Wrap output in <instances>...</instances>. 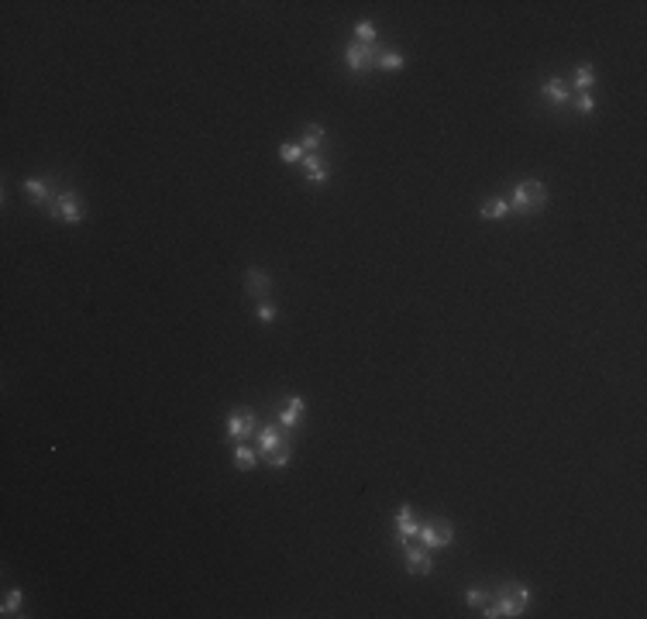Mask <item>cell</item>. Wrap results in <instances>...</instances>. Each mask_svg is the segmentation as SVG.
Here are the masks:
<instances>
[{
	"label": "cell",
	"mask_w": 647,
	"mask_h": 619,
	"mask_svg": "<svg viewBox=\"0 0 647 619\" xmlns=\"http://www.w3.org/2000/svg\"><path fill=\"white\" fill-rule=\"evenodd\" d=\"M527 602H530V589L527 585H503L499 592H496V599L492 602H486L482 606V616L486 619H503V616H524V609H527Z\"/></svg>",
	"instance_id": "1"
},
{
	"label": "cell",
	"mask_w": 647,
	"mask_h": 619,
	"mask_svg": "<svg viewBox=\"0 0 647 619\" xmlns=\"http://www.w3.org/2000/svg\"><path fill=\"white\" fill-rule=\"evenodd\" d=\"M544 207H548V186L541 179H527L510 193V210L517 214H537Z\"/></svg>",
	"instance_id": "2"
},
{
	"label": "cell",
	"mask_w": 647,
	"mask_h": 619,
	"mask_svg": "<svg viewBox=\"0 0 647 619\" xmlns=\"http://www.w3.org/2000/svg\"><path fill=\"white\" fill-rule=\"evenodd\" d=\"M379 45L372 41V45H361V41H351L348 48H344V62H348V69L355 72V76H361V72H368V69H375L379 65Z\"/></svg>",
	"instance_id": "3"
},
{
	"label": "cell",
	"mask_w": 647,
	"mask_h": 619,
	"mask_svg": "<svg viewBox=\"0 0 647 619\" xmlns=\"http://www.w3.org/2000/svg\"><path fill=\"white\" fill-rule=\"evenodd\" d=\"M48 214H52V221L79 224V221H83V200H79V193H72V190L59 193V196L48 203Z\"/></svg>",
	"instance_id": "4"
},
{
	"label": "cell",
	"mask_w": 647,
	"mask_h": 619,
	"mask_svg": "<svg viewBox=\"0 0 647 619\" xmlns=\"http://www.w3.org/2000/svg\"><path fill=\"white\" fill-rule=\"evenodd\" d=\"M420 540H424V547L427 551H441V547H448L451 540H455V527L448 523V520H430V523H424L420 527V534H417Z\"/></svg>",
	"instance_id": "5"
},
{
	"label": "cell",
	"mask_w": 647,
	"mask_h": 619,
	"mask_svg": "<svg viewBox=\"0 0 647 619\" xmlns=\"http://www.w3.org/2000/svg\"><path fill=\"white\" fill-rule=\"evenodd\" d=\"M255 413L245 406V409H231V416H228V437L231 440H245L248 434H255Z\"/></svg>",
	"instance_id": "6"
},
{
	"label": "cell",
	"mask_w": 647,
	"mask_h": 619,
	"mask_svg": "<svg viewBox=\"0 0 647 619\" xmlns=\"http://www.w3.org/2000/svg\"><path fill=\"white\" fill-rule=\"evenodd\" d=\"M245 290H248L252 296L266 300V296H269V290H272V276H269V272H262V269H248V272H245Z\"/></svg>",
	"instance_id": "7"
},
{
	"label": "cell",
	"mask_w": 647,
	"mask_h": 619,
	"mask_svg": "<svg viewBox=\"0 0 647 619\" xmlns=\"http://www.w3.org/2000/svg\"><path fill=\"white\" fill-rule=\"evenodd\" d=\"M303 413H307V403H303V396H293V399L286 403V409L279 413V427H283V430H293V427H300V423H303Z\"/></svg>",
	"instance_id": "8"
},
{
	"label": "cell",
	"mask_w": 647,
	"mask_h": 619,
	"mask_svg": "<svg viewBox=\"0 0 647 619\" xmlns=\"http://www.w3.org/2000/svg\"><path fill=\"white\" fill-rule=\"evenodd\" d=\"M406 571H410V575H420V578L434 571V561H430L427 547H424V551H417V547H406Z\"/></svg>",
	"instance_id": "9"
},
{
	"label": "cell",
	"mask_w": 647,
	"mask_h": 619,
	"mask_svg": "<svg viewBox=\"0 0 647 619\" xmlns=\"http://www.w3.org/2000/svg\"><path fill=\"white\" fill-rule=\"evenodd\" d=\"M303 176H307V183L324 186V183L330 179V165L324 162L321 155H307V159H303Z\"/></svg>",
	"instance_id": "10"
},
{
	"label": "cell",
	"mask_w": 647,
	"mask_h": 619,
	"mask_svg": "<svg viewBox=\"0 0 647 619\" xmlns=\"http://www.w3.org/2000/svg\"><path fill=\"white\" fill-rule=\"evenodd\" d=\"M544 97H548L555 107H565V103L572 100V83H565V79H558V76H555V79H548V83H544Z\"/></svg>",
	"instance_id": "11"
},
{
	"label": "cell",
	"mask_w": 647,
	"mask_h": 619,
	"mask_svg": "<svg viewBox=\"0 0 647 619\" xmlns=\"http://www.w3.org/2000/svg\"><path fill=\"white\" fill-rule=\"evenodd\" d=\"M420 534V523L413 520V513H410V506H403L399 513H396V537L406 544L410 537H417Z\"/></svg>",
	"instance_id": "12"
},
{
	"label": "cell",
	"mask_w": 647,
	"mask_h": 619,
	"mask_svg": "<svg viewBox=\"0 0 647 619\" xmlns=\"http://www.w3.org/2000/svg\"><path fill=\"white\" fill-rule=\"evenodd\" d=\"M286 444V437H283V427H266V430H259V447H262V454L269 458L272 451H279Z\"/></svg>",
	"instance_id": "13"
},
{
	"label": "cell",
	"mask_w": 647,
	"mask_h": 619,
	"mask_svg": "<svg viewBox=\"0 0 647 619\" xmlns=\"http://www.w3.org/2000/svg\"><path fill=\"white\" fill-rule=\"evenodd\" d=\"M506 214H510V200H503V196H489L482 203V210H479L482 221H503Z\"/></svg>",
	"instance_id": "14"
},
{
	"label": "cell",
	"mask_w": 647,
	"mask_h": 619,
	"mask_svg": "<svg viewBox=\"0 0 647 619\" xmlns=\"http://www.w3.org/2000/svg\"><path fill=\"white\" fill-rule=\"evenodd\" d=\"M24 193H28L34 203H45V200L52 203V200H55L52 186H48V183H41V179H24Z\"/></svg>",
	"instance_id": "15"
},
{
	"label": "cell",
	"mask_w": 647,
	"mask_h": 619,
	"mask_svg": "<svg viewBox=\"0 0 647 619\" xmlns=\"http://www.w3.org/2000/svg\"><path fill=\"white\" fill-rule=\"evenodd\" d=\"M324 141H327V131H324L321 124H307V128H303V138H300L303 152H317Z\"/></svg>",
	"instance_id": "16"
},
{
	"label": "cell",
	"mask_w": 647,
	"mask_h": 619,
	"mask_svg": "<svg viewBox=\"0 0 647 619\" xmlns=\"http://www.w3.org/2000/svg\"><path fill=\"white\" fill-rule=\"evenodd\" d=\"M279 159H283L286 165H297V162L307 159V152H303L300 141H283V145H279Z\"/></svg>",
	"instance_id": "17"
},
{
	"label": "cell",
	"mask_w": 647,
	"mask_h": 619,
	"mask_svg": "<svg viewBox=\"0 0 647 619\" xmlns=\"http://www.w3.org/2000/svg\"><path fill=\"white\" fill-rule=\"evenodd\" d=\"M255 465H259L255 451H252V447H245V444L238 440V447H235V468H238V471H252Z\"/></svg>",
	"instance_id": "18"
},
{
	"label": "cell",
	"mask_w": 647,
	"mask_h": 619,
	"mask_svg": "<svg viewBox=\"0 0 647 619\" xmlns=\"http://www.w3.org/2000/svg\"><path fill=\"white\" fill-rule=\"evenodd\" d=\"M403 65H406V59H403L399 52H382V55H379V65H375V69H382V72H399Z\"/></svg>",
	"instance_id": "19"
},
{
	"label": "cell",
	"mask_w": 647,
	"mask_h": 619,
	"mask_svg": "<svg viewBox=\"0 0 647 619\" xmlns=\"http://www.w3.org/2000/svg\"><path fill=\"white\" fill-rule=\"evenodd\" d=\"M593 83H596V69H593V65H579L572 90H582V93H589V90H593Z\"/></svg>",
	"instance_id": "20"
},
{
	"label": "cell",
	"mask_w": 647,
	"mask_h": 619,
	"mask_svg": "<svg viewBox=\"0 0 647 619\" xmlns=\"http://www.w3.org/2000/svg\"><path fill=\"white\" fill-rule=\"evenodd\" d=\"M24 606V596H21V589H14V592H7V599H3V606H0V613L3 616H17V609Z\"/></svg>",
	"instance_id": "21"
},
{
	"label": "cell",
	"mask_w": 647,
	"mask_h": 619,
	"mask_svg": "<svg viewBox=\"0 0 647 619\" xmlns=\"http://www.w3.org/2000/svg\"><path fill=\"white\" fill-rule=\"evenodd\" d=\"M355 34H358L361 45H372V41H375V24H372V21H358V24H355Z\"/></svg>",
	"instance_id": "22"
},
{
	"label": "cell",
	"mask_w": 647,
	"mask_h": 619,
	"mask_svg": "<svg viewBox=\"0 0 647 619\" xmlns=\"http://www.w3.org/2000/svg\"><path fill=\"white\" fill-rule=\"evenodd\" d=\"M290 458H293V451H290V444H283L279 451H272V454H269V468H286V465H290Z\"/></svg>",
	"instance_id": "23"
},
{
	"label": "cell",
	"mask_w": 647,
	"mask_h": 619,
	"mask_svg": "<svg viewBox=\"0 0 647 619\" xmlns=\"http://www.w3.org/2000/svg\"><path fill=\"white\" fill-rule=\"evenodd\" d=\"M465 602H468L472 609H482V606L489 602V596H486L482 589H468V592H465Z\"/></svg>",
	"instance_id": "24"
},
{
	"label": "cell",
	"mask_w": 647,
	"mask_h": 619,
	"mask_svg": "<svg viewBox=\"0 0 647 619\" xmlns=\"http://www.w3.org/2000/svg\"><path fill=\"white\" fill-rule=\"evenodd\" d=\"M259 320H262V323H272V320H276V303L259 300Z\"/></svg>",
	"instance_id": "25"
},
{
	"label": "cell",
	"mask_w": 647,
	"mask_h": 619,
	"mask_svg": "<svg viewBox=\"0 0 647 619\" xmlns=\"http://www.w3.org/2000/svg\"><path fill=\"white\" fill-rule=\"evenodd\" d=\"M579 110H582V114H593V110H596V100H593V93H579Z\"/></svg>",
	"instance_id": "26"
}]
</instances>
